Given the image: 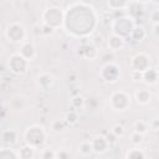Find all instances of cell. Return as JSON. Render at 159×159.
I'll use <instances>...</instances> for the list:
<instances>
[{
  "label": "cell",
  "instance_id": "d590c367",
  "mask_svg": "<svg viewBox=\"0 0 159 159\" xmlns=\"http://www.w3.org/2000/svg\"><path fill=\"white\" fill-rule=\"evenodd\" d=\"M107 139H108V142H109V144H113V143H116L117 142V137L111 132V134H108L107 135Z\"/></svg>",
  "mask_w": 159,
  "mask_h": 159
},
{
  "label": "cell",
  "instance_id": "9c48e42d",
  "mask_svg": "<svg viewBox=\"0 0 159 159\" xmlns=\"http://www.w3.org/2000/svg\"><path fill=\"white\" fill-rule=\"evenodd\" d=\"M91 142H92V147H93V153H97V154L104 153L111 145L107 137H104V135H96Z\"/></svg>",
  "mask_w": 159,
  "mask_h": 159
},
{
  "label": "cell",
  "instance_id": "83f0119b",
  "mask_svg": "<svg viewBox=\"0 0 159 159\" xmlns=\"http://www.w3.org/2000/svg\"><path fill=\"white\" fill-rule=\"evenodd\" d=\"M71 104H72L73 108L81 109V108H83V106H84V98H83L82 96H75V97L71 99Z\"/></svg>",
  "mask_w": 159,
  "mask_h": 159
},
{
  "label": "cell",
  "instance_id": "ba28073f",
  "mask_svg": "<svg viewBox=\"0 0 159 159\" xmlns=\"http://www.w3.org/2000/svg\"><path fill=\"white\" fill-rule=\"evenodd\" d=\"M130 68L134 71H140L144 72L148 68H150V58L147 53L144 52H139L135 53L132 58H130Z\"/></svg>",
  "mask_w": 159,
  "mask_h": 159
},
{
  "label": "cell",
  "instance_id": "ac0fdd59",
  "mask_svg": "<svg viewBox=\"0 0 159 159\" xmlns=\"http://www.w3.org/2000/svg\"><path fill=\"white\" fill-rule=\"evenodd\" d=\"M35 149L32 145L30 144H25L24 147H21L19 149V157L21 159H32L35 157Z\"/></svg>",
  "mask_w": 159,
  "mask_h": 159
},
{
  "label": "cell",
  "instance_id": "f35d334b",
  "mask_svg": "<svg viewBox=\"0 0 159 159\" xmlns=\"http://www.w3.org/2000/svg\"><path fill=\"white\" fill-rule=\"evenodd\" d=\"M138 2H148V1H152V0H135Z\"/></svg>",
  "mask_w": 159,
  "mask_h": 159
},
{
  "label": "cell",
  "instance_id": "4316f807",
  "mask_svg": "<svg viewBox=\"0 0 159 159\" xmlns=\"http://www.w3.org/2000/svg\"><path fill=\"white\" fill-rule=\"evenodd\" d=\"M143 139H144V134H140V133H138V132H133V133L130 134V143H132L133 145L139 147V145L143 143Z\"/></svg>",
  "mask_w": 159,
  "mask_h": 159
},
{
  "label": "cell",
  "instance_id": "836d02e7",
  "mask_svg": "<svg viewBox=\"0 0 159 159\" xmlns=\"http://www.w3.org/2000/svg\"><path fill=\"white\" fill-rule=\"evenodd\" d=\"M149 128L153 130H159V117H154L149 122Z\"/></svg>",
  "mask_w": 159,
  "mask_h": 159
},
{
  "label": "cell",
  "instance_id": "e575fe53",
  "mask_svg": "<svg viewBox=\"0 0 159 159\" xmlns=\"http://www.w3.org/2000/svg\"><path fill=\"white\" fill-rule=\"evenodd\" d=\"M102 42H103V37H102L101 35H97V36L94 37V40L92 41V43H93L94 46H97V47H98V45H101Z\"/></svg>",
  "mask_w": 159,
  "mask_h": 159
},
{
  "label": "cell",
  "instance_id": "2e32d148",
  "mask_svg": "<svg viewBox=\"0 0 159 159\" xmlns=\"http://www.w3.org/2000/svg\"><path fill=\"white\" fill-rule=\"evenodd\" d=\"M158 77H159V75L155 71V68H148L147 71L143 72V81L149 86L155 84L158 81Z\"/></svg>",
  "mask_w": 159,
  "mask_h": 159
},
{
  "label": "cell",
  "instance_id": "ffe728a7",
  "mask_svg": "<svg viewBox=\"0 0 159 159\" xmlns=\"http://www.w3.org/2000/svg\"><path fill=\"white\" fill-rule=\"evenodd\" d=\"M78 152L83 157H88L93 153V147H92V142L91 140H83L80 145H78Z\"/></svg>",
  "mask_w": 159,
  "mask_h": 159
},
{
  "label": "cell",
  "instance_id": "5bb4252c",
  "mask_svg": "<svg viewBox=\"0 0 159 159\" xmlns=\"http://www.w3.org/2000/svg\"><path fill=\"white\" fill-rule=\"evenodd\" d=\"M98 47L94 46L92 42L91 43H87V45H81V55L86 58H89V60H94L97 58L98 56Z\"/></svg>",
  "mask_w": 159,
  "mask_h": 159
},
{
  "label": "cell",
  "instance_id": "3957f363",
  "mask_svg": "<svg viewBox=\"0 0 159 159\" xmlns=\"http://www.w3.org/2000/svg\"><path fill=\"white\" fill-rule=\"evenodd\" d=\"M134 21L132 17L129 16H119L117 19H114L112 21L111 29H112V34L119 35L122 37H129L133 27H134Z\"/></svg>",
  "mask_w": 159,
  "mask_h": 159
},
{
  "label": "cell",
  "instance_id": "1f68e13d",
  "mask_svg": "<svg viewBox=\"0 0 159 159\" xmlns=\"http://www.w3.org/2000/svg\"><path fill=\"white\" fill-rule=\"evenodd\" d=\"M130 78H132V81H133V82H139V81H143V72L132 70V71H130Z\"/></svg>",
  "mask_w": 159,
  "mask_h": 159
},
{
  "label": "cell",
  "instance_id": "5b68a950",
  "mask_svg": "<svg viewBox=\"0 0 159 159\" xmlns=\"http://www.w3.org/2000/svg\"><path fill=\"white\" fill-rule=\"evenodd\" d=\"M130 106V96L125 91H116L109 97V107L113 111L123 112Z\"/></svg>",
  "mask_w": 159,
  "mask_h": 159
},
{
  "label": "cell",
  "instance_id": "30bf717a",
  "mask_svg": "<svg viewBox=\"0 0 159 159\" xmlns=\"http://www.w3.org/2000/svg\"><path fill=\"white\" fill-rule=\"evenodd\" d=\"M19 53H20L22 57H25L29 62H31V61H34L35 57H36V47H35V45H34L32 42L25 41V42L21 43L20 50H19Z\"/></svg>",
  "mask_w": 159,
  "mask_h": 159
},
{
  "label": "cell",
  "instance_id": "d6986e66",
  "mask_svg": "<svg viewBox=\"0 0 159 159\" xmlns=\"http://www.w3.org/2000/svg\"><path fill=\"white\" fill-rule=\"evenodd\" d=\"M127 159H144L147 157L145 152L143 149H139V148H130L125 155H124Z\"/></svg>",
  "mask_w": 159,
  "mask_h": 159
},
{
  "label": "cell",
  "instance_id": "4fadbf2b",
  "mask_svg": "<svg viewBox=\"0 0 159 159\" xmlns=\"http://www.w3.org/2000/svg\"><path fill=\"white\" fill-rule=\"evenodd\" d=\"M134 98H135V101H137L138 104L147 106L150 102V99H152V94H150L149 89H147V88H139V89L135 91Z\"/></svg>",
  "mask_w": 159,
  "mask_h": 159
},
{
  "label": "cell",
  "instance_id": "7402d4cb",
  "mask_svg": "<svg viewBox=\"0 0 159 159\" xmlns=\"http://www.w3.org/2000/svg\"><path fill=\"white\" fill-rule=\"evenodd\" d=\"M133 129H134V132H138V133L145 135L147 132H148V129H149V127H148V123H147V122H144V120H142V119H138V120L134 122Z\"/></svg>",
  "mask_w": 159,
  "mask_h": 159
},
{
  "label": "cell",
  "instance_id": "277c9868",
  "mask_svg": "<svg viewBox=\"0 0 159 159\" xmlns=\"http://www.w3.org/2000/svg\"><path fill=\"white\" fill-rule=\"evenodd\" d=\"M42 24H47L53 29H58L65 24V12L57 6L47 7L42 12Z\"/></svg>",
  "mask_w": 159,
  "mask_h": 159
},
{
  "label": "cell",
  "instance_id": "4dcf8cb0",
  "mask_svg": "<svg viewBox=\"0 0 159 159\" xmlns=\"http://www.w3.org/2000/svg\"><path fill=\"white\" fill-rule=\"evenodd\" d=\"M41 29H42V35H46V36L53 35L55 34V30H56V29H53L52 26H50L47 24H42L41 25Z\"/></svg>",
  "mask_w": 159,
  "mask_h": 159
},
{
  "label": "cell",
  "instance_id": "74e56055",
  "mask_svg": "<svg viewBox=\"0 0 159 159\" xmlns=\"http://www.w3.org/2000/svg\"><path fill=\"white\" fill-rule=\"evenodd\" d=\"M155 71L158 72V75H159V61L157 62V65H155Z\"/></svg>",
  "mask_w": 159,
  "mask_h": 159
},
{
  "label": "cell",
  "instance_id": "cb8c5ba5",
  "mask_svg": "<svg viewBox=\"0 0 159 159\" xmlns=\"http://www.w3.org/2000/svg\"><path fill=\"white\" fill-rule=\"evenodd\" d=\"M128 4V0H108V7L111 10H119V9H124Z\"/></svg>",
  "mask_w": 159,
  "mask_h": 159
},
{
  "label": "cell",
  "instance_id": "f546056e",
  "mask_svg": "<svg viewBox=\"0 0 159 159\" xmlns=\"http://www.w3.org/2000/svg\"><path fill=\"white\" fill-rule=\"evenodd\" d=\"M40 157L42 159H55L56 158V152H53L51 149H43L40 153Z\"/></svg>",
  "mask_w": 159,
  "mask_h": 159
},
{
  "label": "cell",
  "instance_id": "484cf974",
  "mask_svg": "<svg viewBox=\"0 0 159 159\" xmlns=\"http://www.w3.org/2000/svg\"><path fill=\"white\" fill-rule=\"evenodd\" d=\"M111 132L117 137V138H122V137H124V134H125V128H124V125L123 124H114L113 127H112V129H111Z\"/></svg>",
  "mask_w": 159,
  "mask_h": 159
},
{
  "label": "cell",
  "instance_id": "e0dca14e",
  "mask_svg": "<svg viewBox=\"0 0 159 159\" xmlns=\"http://www.w3.org/2000/svg\"><path fill=\"white\" fill-rule=\"evenodd\" d=\"M145 36H147V32H145L144 27L143 26H138V25H135L133 27V30H132V32L129 35V37L132 40H134L135 42H142L145 39Z\"/></svg>",
  "mask_w": 159,
  "mask_h": 159
},
{
  "label": "cell",
  "instance_id": "603a6c76",
  "mask_svg": "<svg viewBox=\"0 0 159 159\" xmlns=\"http://www.w3.org/2000/svg\"><path fill=\"white\" fill-rule=\"evenodd\" d=\"M19 157V152H15L14 149H7V148H2L0 150V159H17Z\"/></svg>",
  "mask_w": 159,
  "mask_h": 159
},
{
  "label": "cell",
  "instance_id": "7c38bea8",
  "mask_svg": "<svg viewBox=\"0 0 159 159\" xmlns=\"http://www.w3.org/2000/svg\"><path fill=\"white\" fill-rule=\"evenodd\" d=\"M36 82L37 84L42 88V89H48L53 86L55 83V77L52 76V73L50 72H42V73H39L37 77H36Z\"/></svg>",
  "mask_w": 159,
  "mask_h": 159
},
{
  "label": "cell",
  "instance_id": "d6a6232c",
  "mask_svg": "<svg viewBox=\"0 0 159 159\" xmlns=\"http://www.w3.org/2000/svg\"><path fill=\"white\" fill-rule=\"evenodd\" d=\"M71 154L70 152H67L66 149H60L58 152H56V158H60V159H67L70 158Z\"/></svg>",
  "mask_w": 159,
  "mask_h": 159
},
{
  "label": "cell",
  "instance_id": "9a60e30c",
  "mask_svg": "<svg viewBox=\"0 0 159 159\" xmlns=\"http://www.w3.org/2000/svg\"><path fill=\"white\" fill-rule=\"evenodd\" d=\"M1 139H2L4 144H7V145L14 144L16 142V139H17V133H16V130L10 129V128L9 129H4L1 132Z\"/></svg>",
  "mask_w": 159,
  "mask_h": 159
},
{
  "label": "cell",
  "instance_id": "f1b7e54d",
  "mask_svg": "<svg viewBox=\"0 0 159 159\" xmlns=\"http://www.w3.org/2000/svg\"><path fill=\"white\" fill-rule=\"evenodd\" d=\"M149 21H150L153 25L159 24V9H153V10L149 12Z\"/></svg>",
  "mask_w": 159,
  "mask_h": 159
},
{
  "label": "cell",
  "instance_id": "8992f818",
  "mask_svg": "<svg viewBox=\"0 0 159 159\" xmlns=\"http://www.w3.org/2000/svg\"><path fill=\"white\" fill-rule=\"evenodd\" d=\"M29 63L30 62L25 57H22L19 52L12 53L9 58V68L15 75H24L27 71Z\"/></svg>",
  "mask_w": 159,
  "mask_h": 159
},
{
  "label": "cell",
  "instance_id": "8fae6325",
  "mask_svg": "<svg viewBox=\"0 0 159 159\" xmlns=\"http://www.w3.org/2000/svg\"><path fill=\"white\" fill-rule=\"evenodd\" d=\"M125 45V41H124V37L119 36V35H116V34H112L109 37H108V41H107V46L109 48V51L112 52H116V51H119L124 47Z\"/></svg>",
  "mask_w": 159,
  "mask_h": 159
},
{
  "label": "cell",
  "instance_id": "8d00e7d4",
  "mask_svg": "<svg viewBox=\"0 0 159 159\" xmlns=\"http://www.w3.org/2000/svg\"><path fill=\"white\" fill-rule=\"evenodd\" d=\"M153 32H154V35L159 39V24H157V25H153Z\"/></svg>",
  "mask_w": 159,
  "mask_h": 159
},
{
  "label": "cell",
  "instance_id": "44dd1931",
  "mask_svg": "<svg viewBox=\"0 0 159 159\" xmlns=\"http://www.w3.org/2000/svg\"><path fill=\"white\" fill-rule=\"evenodd\" d=\"M67 122L65 119H55L51 122V130L53 133H62L66 129Z\"/></svg>",
  "mask_w": 159,
  "mask_h": 159
},
{
  "label": "cell",
  "instance_id": "d4e9b609",
  "mask_svg": "<svg viewBox=\"0 0 159 159\" xmlns=\"http://www.w3.org/2000/svg\"><path fill=\"white\" fill-rule=\"evenodd\" d=\"M65 120L67 122L68 125H73V124H76V123L78 122V114H77V112L73 111V109L70 111V112H67L66 116H65Z\"/></svg>",
  "mask_w": 159,
  "mask_h": 159
},
{
  "label": "cell",
  "instance_id": "7a4b0ae2",
  "mask_svg": "<svg viewBox=\"0 0 159 159\" xmlns=\"http://www.w3.org/2000/svg\"><path fill=\"white\" fill-rule=\"evenodd\" d=\"M26 36H27L26 29L21 22L14 21L9 24L5 29V37L11 43H22L25 42Z\"/></svg>",
  "mask_w": 159,
  "mask_h": 159
},
{
  "label": "cell",
  "instance_id": "52a82bcc",
  "mask_svg": "<svg viewBox=\"0 0 159 159\" xmlns=\"http://www.w3.org/2000/svg\"><path fill=\"white\" fill-rule=\"evenodd\" d=\"M99 77L107 83L116 82L119 78V66L114 62H107L102 66L99 71Z\"/></svg>",
  "mask_w": 159,
  "mask_h": 159
},
{
  "label": "cell",
  "instance_id": "6da1fadb",
  "mask_svg": "<svg viewBox=\"0 0 159 159\" xmlns=\"http://www.w3.org/2000/svg\"><path fill=\"white\" fill-rule=\"evenodd\" d=\"M24 139H25L26 144H30L37 149L46 142V132H45L43 127L34 124V125H30L26 128V130L24 133Z\"/></svg>",
  "mask_w": 159,
  "mask_h": 159
},
{
  "label": "cell",
  "instance_id": "ab89813d",
  "mask_svg": "<svg viewBox=\"0 0 159 159\" xmlns=\"http://www.w3.org/2000/svg\"><path fill=\"white\" fill-rule=\"evenodd\" d=\"M154 4H157V5H159V0H152Z\"/></svg>",
  "mask_w": 159,
  "mask_h": 159
},
{
  "label": "cell",
  "instance_id": "60d3db41",
  "mask_svg": "<svg viewBox=\"0 0 159 159\" xmlns=\"http://www.w3.org/2000/svg\"><path fill=\"white\" fill-rule=\"evenodd\" d=\"M157 98H158V101H159V91L157 92Z\"/></svg>",
  "mask_w": 159,
  "mask_h": 159
}]
</instances>
